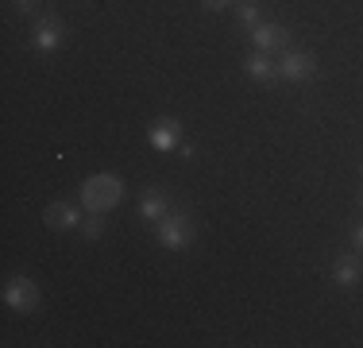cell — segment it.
I'll list each match as a JSON object with an SVG mask.
<instances>
[{
	"label": "cell",
	"instance_id": "7a4b0ae2",
	"mask_svg": "<svg viewBox=\"0 0 363 348\" xmlns=\"http://www.w3.org/2000/svg\"><path fill=\"white\" fill-rule=\"evenodd\" d=\"M159 240L167 244V248H189V240H194V224H189V217H182V213H167V217H159Z\"/></svg>",
	"mask_w": 363,
	"mask_h": 348
},
{
	"label": "cell",
	"instance_id": "2e32d148",
	"mask_svg": "<svg viewBox=\"0 0 363 348\" xmlns=\"http://www.w3.org/2000/svg\"><path fill=\"white\" fill-rule=\"evenodd\" d=\"M352 240H356V248H363V224L356 229V236H352Z\"/></svg>",
	"mask_w": 363,
	"mask_h": 348
},
{
	"label": "cell",
	"instance_id": "7c38bea8",
	"mask_svg": "<svg viewBox=\"0 0 363 348\" xmlns=\"http://www.w3.org/2000/svg\"><path fill=\"white\" fill-rule=\"evenodd\" d=\"M240 23H244V28H255V23H259L255 4H244V8H240Z\"/></svg>",
	"mask_w": 363,
	"mask_h": 348
},
{
	"label": "cell",
	"instance_id": "6da1fadb",
	"mask_svg": "<svg viewBox=\"0 0 363 348\" xmlns=\"http://www.w3.org/2000/svg\"><path fill=\"white\" fill-rule=\"evenodd\" d=\"M124 197V182L116 174H93L82 182V209L85 213H108Z\"/></svg>",
	"mask_w": 363,
	"mask_h": 348
},
{
	"label": "cell",
	"instance_id": "5b68a950",
	"mask_svg": "<svg viewBox=\"0 0 363 348\" xmlns=\"http://www.w3.org/2000/svg\"><path fill=\"white\" fill-rule=\"evenodd\" d=\"M252 43L255 50H290V31L282 28V23H255L252 28Z\"/></svg>",
	"mask_w": 363,
	"mask_h": 348
},
{
	"label": "cell",
	"instance_id": "9a60e30c",
	"mask_svg": "<svg viewBox=\"0 0 363 348\" xmlns=\"http://www.w3.org/2000/svg\"><path fill=\"white\" fill-rule=\"evenodd\" d=\"M201 4H205V8H224L228 0H201Z\"/></svg>",
	"mask_w": 363,
	"mask_h": 348
},
{
	"label": "cell",
	"instance_id": "8fae6325",
	"mask_svg": "<svg viewBox=\"0 0 363 348\" xmlns=\"http://www.w3.org/2000/svg\"><path fill=\"white\" fill-rule=\"evenodd\" d=\"M140 213L147 217V221H159V217L170 213V205H167V197H162V194H147L140 202Z\"/></svg>",
	"mask_w": 363,
	"mask_h": 348
},
{
	"label": "cell",
	"instance_id": "ba28073f",
	"mask_svg": "<svg viewBox=\"0 0 363 348\" xmlns=\"http://www.w3.org/2000/svg\"><path fill=\"white\" fill-rule=\"evenodd\" d=\"M43 221H47V229H74V224H82V209L66 205V202H55V205H47Z\"/></svg>",
	"mask_w": 363,
	"mask_h": 348
},
{
	"label": "cell",
	"instance_id": "30bf717a",
	"mask_svg": "<svg viewBox=\"0 0 363 348\" xmlns=\"http://www.w3.org/2000/svg\"><path fill=\"white\" fill-rule=\"evenodd\" d=\"M359 278H363V267H359L356 256H344L340 263H336V271H333V283L336 286H356Z\"/></svg>",
	"mask_w": 363,
	"mask_h": 348
},
{
	"label": "cell",
	"instance_id": "4fadbf2b",
	"mask_svg": "<svg viewBox=\"0 0 363 348\" xmlns=\"http://www.w3.org/2000/svg\"><path fill=\"white\" fill-rule=\"evenodd\" d=\"M85 236H89V240H97V236H101V213H93L89 221H85Z\"/></svg>",
	"mask_w": 363,
	"mask_h": 348
},
{
	"label": "cell",
	"instance_id": "8992f818",
	"mask_svg": "<svg viewBox=\"0 0 363 348\" xmlns=\"http://www.w3.org/2000/svg\"><path fill=\"white\" fill-rule=\"evenodd\" d=\"M31 43H35V50L50 55V50L62 43V20H58V16H43V20L35 23V35H31Z\"/></svg>",
	"mask_w": 363,
	"mask_h": 348
},
{
	"label": "cell",
	"instance_id": "277c9868",
	"mask_svg": "<svg viewBox=\"0 0 363 348\" xmlns=\"http://www.w3.org/2000/svg\"><path fill=\"white\" fill-rule=\"evenodd\" d=\"M4 302L12 310H20V313H31L39 306V290H35V283L31 278H23V275H16L12 283L4 286Z\"/></svg>",
	"mask_w": 363,
	"mask_h": 348
},
{
	"label": "cell",
	"instance_id": "e0dca14e",
	"mask_svg": "<svg viewBox=\"0 0 363 348\" xmlns=\"http://www.w3.org/2000/svg\"><path fill=\"white\" fill-rule=\"evenodd\" d=\"M359 205H363V190H359Z\"/></svg>",
	"mask_w": 363,
	"mask_h": 348
},
{
	"label": "cell",
	"instance_id": "3957f363",
	"mask_svg": "<svg viewBox=\"0 0 363 348\" xmlns=\"http://www.w3.org/2000/svg\"><path fill=\"white\" fill-rule=\"evenodd\" d=\"M279 74L286 77V82H309V77L317 74V58L309 55V50H286L279 62Z\"/></svg>",
	"mask_w": 363,
	"mask_h": 348
},
{
	"label": "cell",
	"instance_id": "52a82bcc",
	"mask_svg": "<svg viewBox=\"0 0 363 348\" xmlns=\"http://www.w3.org/2000/svg\"><path fill=\"white\" fill-rule=\"evenodd\" d=\"M178 143H182V124L178 120H170V116L155 120L151 124V147L155 151H174Z\"/></svg>",
	"mask_w": 363,
	"mask_h": 348
},
{
	"label": "cell",
	"instance_id": "5bb4252c",
	"mask_svg": "<svg viewBox=\"0 0 363 348\" xmlns=\"http://www.w3.org/2000/svg\"><path fill=\"white\" fill-rule=\"evenodd\" d=\"M16 8H20V12H31V8H35V0H16Z\"/></svg>",
	"mask_w": 363,
	"mask_h": 348
},
{
	"label": "cell",
	"instance_id": "9c48e42d",
	"mask_svg": "<svg viewBox=\"0 0 363 348\" xmlns=\"http://www.w3.org/2000/svg\"><path fill=\"white\" fill-rule=\"evenodd\" d=\"M244 70L255 77V82H267V85L282 77V74H279V62H271V55H267V50H255V55L244 62Z\"/></svg>",
	"mask_w": 363,
	"mask_h": 348
}]
</instances>
